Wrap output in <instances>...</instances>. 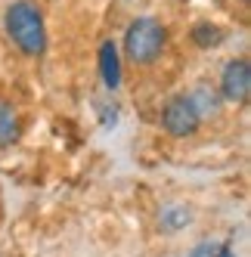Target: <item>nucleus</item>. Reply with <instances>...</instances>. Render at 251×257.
<instances>
[{
  "mask_svg": "<svg viewBox=\"0 0 251 257\" xmlns=\"http://www.w3.org/2000/svg\"><path fill=\"white\" fill-rule=\"evenodd\" d=\"M4 28L10 34V41L19 47L25 56H41L47 50V25L44 13L34 0H16L7 7Z\"/></svg>",
  "mask_w": 251,
  "mask_h": 257,
  "instance_id": "1",
  "label": "nucleus"
},
{
  "mask_svg": "<svg viewBox=\"0 0 251 257\" xmlns=\"http://www.w3.org/2000/svg\"><path fill=\"white\" fill-rule=\"evenodd\" d=\"M165 44H168V28L158 19H152V16H140V19H134L128 25V34H124V53H128V59L137 68L152 65L161 56Z\"/></svg>",
  "mask_w": 251,
  "mask_h": 257,
  "instance_id": "2",
  "label": "nucleus"
},
{
  "mask_svg": "<svg viewBox=\"0 0 251 257\" xmlns=\"http://www.w3.org/2000/svg\"><path fill=\"white\" fill-rule=\"evenodd\" d=\"M161 127H165L171 137H177V140L199 134L202 115H199V108H195V102L189 99V93H180V96L168 99L165 112H161Z\"/></svg>",
  "mask_w": 251,
  "mask_h": 257,
  "instance_id": "3",
  "label": "nucleus"
},
{
  "mask_svg": "<svg viewBox=\"0 0 251 257\" xmlns=\"http://www.w3.org/2000/svg\"><path fill=\"white\" fill-rule=\"evenodd\" d=\"M251 93V62L229 59L220 71V96L226 102H245Z\"/></svg>",
  "mask_w": 251,
  "mask_h": 257,
  "instance_id": "4",
  "label": "nucleus"
},
{
  "mask_svg": "<svg viewBox=\"0 0 251 257\" xmlns=\"http://www.w3.org/2000/svg\"><path fill=\"white\" fill-rule=\"evenodd\" d=\"M99 75H102V84L109 90H118V84H121V59H118L115 41H102L99 44Z\"/></svg>",
  "mask_w": 251,
  "mask_h": 257,
  "instance_id": "5",
  "label": "nucleus"
},
{
  "mask_svg": "<svg viewBox=\"0 0 251 257\" xmlns=\"http://www.w3.org/2000/svg\"><path fill=\"white\" fill-rule=\"evenodd\" d=\"M158 223L165 232H180L192 223V211H189V205H165L158 214Z\"/></svg>",
  "mask_w": 251,
  "mask_h": 257,
  "instance_id": "6",
  "label": "nucleus"
},
{
  "mask_svg": "<svg viewBox=\"0 0 251 257\" xmlns=\"http://www.w3.org/2000/svg\"><path fill=\"white\" fill-rule=\"evenodd\" d=\"M19 140V115H16L13 102L0 96V149H7Z\"/></svg>",
  "mask_w": 251,
  "mask_h": 257,
  "instance_id": "7",
  "label": "nucleus"
},
{
  "mask_svg": "<svg viewBox=\"0 0 251 257\" xmlns=\"http://www.w3.org/2000/svg\"><path fill=\"white\" fill-rule=\"evenodd\" d=\"M223 41V31L214 25V22H199L192 28V44L195 47H202V50H211V47H217Z\"/></svg>",
  "mask_w": 251,
  "mask_h": 257,
  "instance_id": "8",
  "label": "nucleus"
},
{
  "mask_svg": "<svg viewBox=\"0 0 251 257\" xmlns=\"http://www.w3.org/2000/svg\"><path fill=\"white\" fill-rule=\"evenodd\" d=\"M189 99L195 102V108H199V115L205 118V115H214L217 112V105H220V96L214 93V90H208V84H199L189 93Z\"/></svg>",
  "mask_w": 251,
  "mask_h": 257,
  "instance_id": "9",
  "label": "nucleus"
},
{
  "mask_svg": "<svg viewBox=\"0 0 251 257\" xmlns=\"http://www.w3.org/2000/svg\"><path fill=\"white\" fill-rule=\"evenodd\" d=\"M211 257H239V254H236V248H232V245L220 242V245H217V251H214Z\"/></svg>",
  "mask_w": 251,
  "mask_h": 257,
  "instance_id": "10",
  "label": "nucleus"
}]
</instances>
